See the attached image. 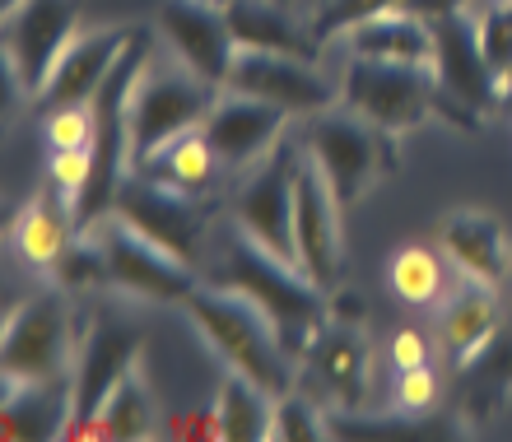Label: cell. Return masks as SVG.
Here are the masks:
<instances>
[{
	"label": "cell",
	"mask_w": 512,
	"mask_h": 442,
	"mask_svg": "<svg viewBox=\"0 0 512 442\" xmlns=\"http://www.w3.org/2000/svg\"><path fill=\"white\" fill-rule=\"evenodd\" d=\"M396 140L401 135L354 117L350 108H331L308 117L303 154L317 163V173L326 177V187L340 201V210H354L373 191V182L396 173Z\"/></svg>",
	"instance_id": "obj_4"
},
{
	"label": "cell",
	"mask_w": 512,
	"mask_h": 442,
	"mask_svg": "<svg viewBox=\"0 0 512 442\" xmlns=\"http://www.w3.org/2000/svg\"><path fill=\"white\" fill-rule=\"evenodd\" d=\"M140 331L112 312H98L94 322L80 331V349H75V368H70V419L61 438H89V424L98 419L103 401H108L117 382L140 368Z\"/></svg>",
	"instance_id": "obj_8"
},
{
	"label": "cell",
	"mask_w": 512,
	"mask_h": 442,
	"mask_svg": "<svg viewBox=\"0 0 512 442\" xmlns=\"http://www.w3.org/2000/svg\"><path fill=\"white\" fill-rule=\"evenodd\" d=\"M75 228H80V219H75V201H70L66 191H56V187L38 191L14 215V247H19V256H24L28 266L47 270L56 261V252L75 238Z\"/></svg>",
	"instance_id": "obj_23"
},
{
	"label": "cell",
	"mask_w": 512,
	"mask_h": 442,
	"mask_svg": "<svg viewBox=\"0 0 512 442\" xmlns=\"http://www.w3.org/2000/svg\"><path fill=\"white\" fill-rule=\"evenodd\" d=\"M475 38H480V52H485L494 80H503L512 70V0H489L475 10Z\"/></svg>",
	"instance_id": "obj_31"
},
{
	"label": "cell",
	"mask_w": 512,
	"mask_h": 442,
	"mask_svg": "<svg viewBox=\"0 0 512 442\" xmlns=\"http://www.w3.org/2000/svg\"><path fill=\"white\" fill-rule=\"evenodd\" d=\"M345 47L350 56H368V61L433 66V24L405 5H391V10H378L345 28Z\"/></svg>",
	"instance_id": "obj_19"
},
{
	"label": "cell",
	"mask_w": 512,
	"mask_h": 442,
	"mask_svg": "<svg viewBox=\"0 0 512 442\" xmlns=\"http://www.w3.org/2000/svg\"><path fill=\"white\" fill-rule=\"evenodd\" d=\"M289 112L266 103V98L238 94V89H219L210 117L201 121L205 140L215 145L219 163L229 173H252L256 163H266L284 140Z\"/></svg>",
	"instance_id": "obj_14"
},
{
	"label": "cell",
	"mask_w": 512,
	"mask_h": 442,
	"mask_svg": "<svg viewBox=\"0 0 512 442\" xmlns=\"http://www.w3.org/2000/svg\"><path fill=\"white\" fill-rule=\"evenodd\" d=\"M47 177H52L56 191H66L70 201H80L84 182H89V149H52Z\"/></svg>",
	"instance_id": "obj_34"
},
{
	"label": "cell",
	"mask_w": 512,
	"mask_h": 442,
	"mask_svg": "<svg viewBox=\"0 0 512 442\" xmlns=\"http://www.w3.org/2000/svg\"><path fill=\"white\" fill-rule=\"evenodd\" d=\"M80 335L70 326V308L61 294L28 298L5 317L0 331V377L5 387H56L70 382Z\"/></svg>",
	"instance_id": "obj_6"
},
{
	"label": "cell",
	"mask_w": 512,
	"mask_h": 442,
	"mask_svg": "<svg viewBox=\"0 0 512 442\" xmlns=\"http://www.w3.org/2000/svg\"><path fill=\"white\" fill-rule=\"evenodd\" d=\"M70 419V382L56 387H5L0 433L5 438H61Z\"/></svg>",
	"instance_id": "obj_25"
},
{
	"label": "cell",
	"mask_w": 512,
	"mask_h": 442,
	"mask_svg": "<svg viewBox=\"0 0 512 442\" xmlns=\"http://www.w3.org/2000/svg\"><path fill=\"white\" fill-rule=\"evenodd\" d=\"M224 89L266 98V103L284 108L289 117H317V112L340 108V84L326 80L312 61L275 56V52H247V47H238V56H233Z\"/></svg>",
	"instance_id": "obj_12"
},
{
	"label": "cell",
	"mask_w": 512,
	"mask_h": 442,
	"mask_svg": "<svg viewBox=\"0 0 512 442\" xmlns=\"http://www.w3.org/2000/svg\"><path fill=\"white\" fill-rule=\"evenodd\" d=\"M52 284L61 294H94V289H112L108 280V256L98 242L94 228H75V238L56 252V261L47 266Z\"/></svg>",
	"instance_id": "obj_29"
},
{
	"label": "cell",
	"mask_w": 512,
	"mask_h": 442,
	"mask_svg": "<svg viewBox=\"0 0 512 442\" xmlns=\"http://www.w3.org/2000/svg\"><path fill=\"white\" fill-rule=\"evenodd\" d=\"M387 280H391V289H396V298L410 303V308H433V303L447 298L443 261H438L429 247H419V242H410V247H401V252L391 256Z\"/></svg>",
	"instance_id": "obj_28"
},
{
	"label": "cell",
	"mask_w": 512,
	"mask_h": 442,
	"mask_svg": "<svg viewBox=\"0 0 512 442\" xmlns=\"http://www.w3.org/2000/svg\"><path fill=\"white\" fill-rule=\"evenodd\" d=\"M499 108H503V112H512V70L499 80Z\"/></svg>",
	"instance_id": "obj_38"
},
{
	"label": "cell",
	"mask_w": 512,
	"mask_h": 442,
	"mask_svg": "<svg viewBox=\"0 0 512 442\" xmlns=\"http://www.w3.org/2000/svg\"><path fill=\"white\" fill-rule=\"evenodd\" d=\"M163 438H219V415H215V405L210 410H187V415H168L159 424Z\"/></svg>",
	"instance_id": "obj_35"
},
{
	"label": "cell",
	"mask_w": 512,
	"mask_h": 442,
	"mask_svg": "<svg viewBox=\"0 0 512 442\" xmlns=\"http://www.w3.org/2000/svg\"><path fill=\"white\" fill-rule=\"evenodd\" d=\"M340 108H350L354 117L373 121V126H382L391 135L415 131V126H424L433 117L452 121V126H466V131H480V121L471 112H461L443 94L433 66H401V61L350 56L345 75H340Z\"/></svg>",
	"instance_id": "obj_3"
},
{
	"label": "cell",
	"mask_w": 512,
	"mask_h": 442,
	"mask_svg": "<svg viewBox=\"0 0 512 442\" xmlns=\"http://www.w3.org/2000/svg\"><path fill=\"white\" fill-rule=\"evenodd\" d=\"M429 24H433V75H438L443 94L461 112H471L480 121L499 103V80H494V70H489L485 52H480L471 5L452 14H438Z\"/></svg>",
	"instance_id": "obj_15"
},
{
	"label": "cell",
	"mask_w": 512,
	"mask_h": 442,
	"mask_svg": "<svg viewBox=\"0 0 512 442\" xmlns=\"http://www.w3.org/2000/svg\"><path fill=\"white\" fill-rule=\"evenodd\" d=\"M215 5H229V0H215Z\"/></svg>",
	"instance_id": "obj_41"
},
{
	"label": "cell",
	"mask_w": 512,
	"mask_h": 442,
	"mask_svg": "<svg viewBox=\"0 0 512 442\" xmlns=\"http://www.w3.org/2000/svg\"><path fill=\"white\" fill-rule=\"evenodd\" d=\"M10 5H19V0H0V10H10Z\"/></svg>",
	"instance_id": "obj_39"
},
{
	"label": "cell",
	"mask_w": 512,
	"mask_h": 442,
	"mask_svg": "<svg viewBox=\"0 0 512 442\" xmlns=\"http://www.w3.org/2000/svg\"><path fill=\"white\" fill-rule=\"evenodd\" d=\"M215 415L224 442H266L270 419H275V396L252 377L224 373V382L215 391Z\"/></svg>",
	"instance_id": "obj_26"
},
{
	"label": "cell",
	"mask_w": 512,
	"mask_h": 442,
	"mask_svg": "<svg viewBox=\"0 0 512 442\" xmlns=\"http://www.w3.org/2000/svg\"><path fill=\"white\" fill-rule=\"evenodd\" d=\"M201 280L219 284V289H229V294H243L247 303H256V308L266 312V322L275 326L284 354H289L298 368L308 359L312 340L322 335V326L331 322V298H326V289H317L294 261H284V256L266 252L261 242H252L238 224L219 233Z\"/></svg>",
	"instance_id": "obj_1"
},
{
	"label": "cell",
	"mask_w": 512,
	"mask_h": 442,
	"mask_svg": "<svg viewBox=\"0 0 512 442\" xmlns=\"http://www.w3.org/2000/svg\"><path fill=\"white\" fill-rule=\"evenodd\" d=\"M433 405H438V373H433L429 363L424 368H405L396 377V410L405 419H429Z\"/></svg>",
	"instance_id": "obj_33"
},
{
	"label": "cell",
	"mask_w": 512,
	"mask_h": 442,
	"mask_svg": "<svg viewBox=\"0 0 512 442\" xmlns=\"http://www.w3.org/2000/svg\"><path fill=\"white\" fill-rule=\"evenodd\" d=\"M229 28L233 42L247 52H275V56H298L312 61L322 42L312 38V28H298L289 10H280L275 0H229Z\"/></svg>",
	"instance_id": "obj_22"
},
{
	"label": "cell",
	"mask_w": 512,
	"mask_h": 442,
	"mask_svg": "<svg viewBox=\"0 0 512 442\" xmlns=\"http://www.w3.org/2000/svg\"><path fill=\"white\" fill-rule=\"evenodd\" d=\"M303 368L331 391V401L345 415L368 401V345H364V335H359V326L326 322L322 335L312 340Z\"/></svg>",
	"instance_id": "obj_18"
},
{
	"label": "cell",
	"mask_w": 512,
	"mask_h": 442,
	"mask_svg": "<svg viewBox=\"0 0 512 442\" xmlns=\"http://www.w3.org/2000/svg\"><path fill=\"white\" fill-rule=\"evenodd\" d=\"M131 38H135V28H89V33H80L66 47V56L56 61L47 89L33 98L38 117L56 108H84V103H94V94L108 84V75L126 56Z\"/></svg>",
	"instance_id": "obj_17"
},
{
	"label": "cell",
	"mask_w": 512,
	"mask_h": 442,
	"mask_svg": "<svg viewBox=\"0 0 512 442\" xmlns=\"http://www.w3.org/2000/svg\"><path fill=\"white\" fill-rule=\"evenodd\" d=\"M270 438H275V442H317V438H331V415H322V405L312 401V396H303L298 387H289L284 396H275Z\"/></svg>",
	"instance_id": "obj_30"
},
{
	"label": "cell",
	"mask_w": 512,
	"mask_h": 442,
	"mask_svg": "<svg viewBox=\"0 0 512 442\" xmlns=\"http://www.w3.org/2000/svg\"><path fill=\"white\" fill-rule=\"evenodd\" d=\"M187 322L201 331V340L210 345L229 373H243L252 382L270 391V396H284V391L298 382V363L284 354L275 326L266 322V312L247 303L243 294H229L219 284H196L182 303Z\"/></svg>",
	"instance_id": "obj_2"
},
{
	"label": "cell",
	"mask_w": 512,
	"mask_h": 442,
	"mask_svg": "<svg viewBox=\"0 0 512 442\" xmlns=\"http://www.w3.org/2000/svg\"><path fill=\"white\" fill-rule=\"evenodd\" d=\"M159 33L182 66L196 70L215 89H224L233 56H238V42H233L229 10L224 5H215V0H163Z\"/></svg>",
	"instance_id": "obj_16"
},
{
	"label": "cell",
	"mask_w": 512,
	"mask_h": 442,
	"mask_svg": "<svg viewBox=\"0 0 512 442\" xmlns=\"http://www.w3.org/2000/svg\"><path fill=\"white\" fill-rule=\"evenodd\" d=\"M112 219H122L140 238L159 242L163 252L201 270L205 266V233H210V210L201 196H182V191L149 182L145 173H126L117 196H112Z\"/></svg>",
	"instance_id": "obj_9"
},
{
	"label": "cell",
	"mask_w": 512,
	"mask_h": 442,
	"mask_svg": "<svg viewBox=\"0 0 512 442\" xmlns=\"http://www.w3.org/2000/svg\"><path fill=\"white\" fill-rule=\"evenodd\" d=\"M42 140L47 149H89L94 145V108H56L42 112Z\"/></svg>",
	"instance_id": "obj_32"
},
{
	"label": "cell",
	"mask_w": 512,
	"mask_h": 442,
	"mask_svg": "<svg viewBox=\"0 0 512 442\" xmlns=\"http://www.w3.org/2000/svg\"><path fill=\"white\" fill-rule=\"evenodd\" d=\"M75 38H80V0H19V5H10L0 19L5 80L24 98H38Z\"/></svg>",
	"instance_id": "obj_7"
},
{
	"label": "cell",
	"mask_w": 512,
	"mask_h": 442,
	"mask_svg": "<svg viewBox=\"0 0 512 442\" xmlns=\"http://www.w3.org/2000/svg\"><path fill=\"white\" fill-rule=\"evenodd\" d=\"M340 201L331 196L326 177L317 173V163L303 154L298 163V177H294V256H298V270L308 275L317 289H336L340 280V256H345V238H340Z\"/></svg>",
	"instance_id": "obj_13"
},
{
	"label": "cell",
	"mask_w": 512,
	"mask_h": 442,
	"mask_svg": "<svg viewBox=\"0 0 512 442\" xmlns=\"http://www.w3.org/2000/svg\"><path fill=\"white\" fill-rule=\"evenodd\" d=\"M331 322H345V326H359L364 322V303H359V294H340V289H331Z\"/></svg>",
	"instance_id": "obj_37"
},
{
	"label": "cell",
	"mask_w": 512,
	"mask_h": 442,
	"mask_svg": "<svg viewBox=\"0 0 512 442\" xmlns=\"http://www.w3.org/2000/svg\"><path fill=\"white\" fill-rule=\"evenodd\" d=\"M494 335H499V294H494V284L466 280L461 289H452L443 298V308H438V340H443L447 359L457 368H466Z\"/></svg>",
	"instance_id": "obj_21"
},
{
	"label": "cell",
	"mask_w": 512,
	"mask_h": 442,
	"mask_svg": "<svg viewBox=\"0 0 512 442\" xmlns=\"http://www.w3.org/2000/svg\"><path fill=\"white\" fill-rule=\"evenodd\" d=\"M159 433V410H154V396H149V382L145 373L135 368L117 382L98 419L89 424V438H112V442H140V438H154Z\"/></svg>",
	"instance_id": "obj_27"
},
{
	"label": "cell",
	"mask_w": 512,
	"mask_h": 442,
	"mask_svg": "<svg viewBox=\"0 0 512 442\" xmlns=\"http://www.w3.org/2000/svg\"><path fill=\"white\" fill-rule=\"evenodd\" d=\"M508 275H512V252H508Z\"/></svg>",
	"instance_id": "obj_40"
},
{
	"label": "cell",
	"mask_w": 512,
	"mask_h": 442,
	"mask_svg": "<svg viewBox=\"0 0 512 442\" xmlns=\"http://www.w3.org/2000/svg\"><path fill=\"white\" fill-rule=\"evenodd\" d=\"M224 168L215 154V145L205 140V131L196 126V131L177 135L173 145H163L154 159H145L135 173H145L149 182H163V187L182 191V196H205V191L215 187V173Z\"/></svg>",
	"instance_id": "obj_24"
},
{
	"label": "cell",
	"mask_w": 512,
	"mask_h": 442,
	"mask_svg": "<svg viewBox=\"0 0 512 442\" xmlns=\"http://www.w3.org/2000/svg\"><path fill=\"white\" fill-rule=\"evenodd\" d=\"M303 163V149L280 145L266 163H256L243 177V187L233 191L229 215L252 242H261L266 252L294 261V177Z\"/></svg>",
	"instance_id": "obj_11"
},
{
	"label": "cell",
	"mask_w": 512,
	"mask_h": 442,
	"mask_svg": "<svg viewBox=\"0 0 512 442\" xmlns=\"http://www.w3.org/2000/svg\"><path fill=\"white\" fill-rule=\"evenodd\" d=\"M391 363H396V373H405V368H424V363H429V335L396 331L391 335Z\"/></svg>",
	"instance_id": "obj_36"
},
{
	"label": "cell",
	"mask_w": 512,
	"mask_h": 442,
	"mask_svg": "<svg viewBox=\"0 0 512 442\" xmlns=\"http://www.w3.org/2000/svg\"><path fill=\"white\" fill-rule=\"evenodd\" d=\"M438 238H443V252L452 256V266L461 270V280L475 284H494L508 275V252L512 242L503 238V224L485 210H457L438 224Z\"/></svg>",
	"instance_id": "obj_20"
},
{
	"label": "cell",
	"mask_w": 512,
	"mask_h": 442,
	"mask_svg": "<svg viewBox=\"0 0 512 442\" xmlns=\"http://www.w3.org/2000/svg\"><path fill=\"white\" fill-rule=\"evenodd\" d=\"M98 242H103V256H108V280L117 294L145 298V303H168V308H182L187 294L201 284V270L177 261L173 252H163L159 242L140 238L135 228H126L122 219L103 215L94 224Z\"/></svg>",
	"instance_id": "obj_10"
},
{
	"label": "cell",
	"mask_w": 512,
	"mask_h": 442,
	"mask_svg": "<svg viewBox=\"0 0 512 442\" xmlns=\"http://www.w3.org/2000/svg\"><path fill=\"white\" fill-rule=\"evenodd\" d=\"M219 89L201 80L196 70L177 66H145L126 103V121H131V173L145 159H154L163 145H173L177 135L196 131L210 108H215Z\"/></svg>",
	"instance_id": "obj_5"
}]
</instances>
